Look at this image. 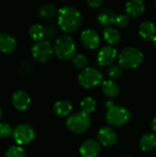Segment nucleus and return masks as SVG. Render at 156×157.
Returning <instances> with one entry per match:
<instances>
[{
  "label": "nucleus",
  "instance_id": "72a5a7b5",
  "mask_svg": "<svg viewBox=\"0 0 156 157\" xmlns=\"http://www.w3.org/2000/svg\"><path fill=\"white\" fill-rule=\"evenodd\" d=\"M1 117H2V109L0 108V119H1Z\"/></svg>",
  "mask_w": 156,
  "mask_h": 157
},
{
  "label": "nucleus",
  "instance_id": "ddd939ff",
  "mask_svg": "<svg viewBox=\"0 0 156 157\" xmlns=\"http://www.w3.org/2000/svg\"><path fill=\"white\" fill-rule=\"evenodd\" d=\"M118 139L116 132L109 127H103L97 132V142L105 147L112 146Z\"/></svg>",
  "mask_w": 156,
  "mask_h": 157
},
{
  "label": "nucleus",
  "instance_id": "9d476101",
  "mask_svg": "<svg viewBox=\"0 0 156 157\" xmlns=\"http://www.w3.org/2000/svg\"><path fill=\"white\" fill-rule=\"evenodd\" d=\"M117 55H118L117 49L114 48L113 46L107 45V46H104L98 52L97 60L99 65L108 66V65H111V63L115 61Z\"/></svg>",
  "mask_w": 156,
  "mask_h": 157
},
{
  "label": "nucleus",
  "instance_id": "473e14b6",
  "mask_svg": "<svg viewBox=\"0 0 156 157\" xmlns=\"http://www.w3.org/2000/svg\"><path fill=\"white\" fill-rule=\"evenodd\" d=\"M153 41H154V44L155 45V47H156V36L154 38V40H153Z\"/></svg>",
  "mask_w": 156,
  "mask_h": 157
},
{
  "label": "nucleus",
  "instance_id": "f257e3e1",
  "mask_svg": "<svg viewBox=\"0 0 156 157\" xmlns=\"http://www.w3.org/2000/svg\"><path fill=\"white\" fill-rule=\"evenodd\" d=\"M57 20L60 29L65 33H72L79 29L82 24L80 11L72 6H62L57 14Z\"/></svg>",
  "mask_w": 156,
  "mask_h": 157
},
{
  "label": "nucleus",
  "instance_id": "dca6fc26",
  "mask_svg": "<svg viewBox=\"0 0 156 157\" xmlns=\"http://www.w3.org/2000/svg\"><path fill=\"white\" fill-rule=\"evenodd\" d=\"M139 34L145 40H153L156 36L155 25L150 20L143 21L139 27Z\"/></svg>",
  "mask_w": 156,
  "mask_h": 157
},
{
  "label": "nucleus",
  "instance_id": "6ab92c4d",
  "mask_svg": "<svg viewBox=\"0 0 156 157\" xmlns=\"http://www.w3.org/2000/svg\"><path fill=\"white\" fill-rule=\"evenodd\" d=\"M140 147L144 152H150L156 148V134L146 133L140 139Z\"/></svg>",
  "mask_w": 156,
  "mask_h": 157
},
{
  "label": "nucleus",
  "instance_id": "6e6552de",
  "mask_svg": "<svg viewBox=\"0 0 156 157\" xmlns=\"http://www.w3.org/2000/svg\"><path fill=\"white\" fill-rule=\"evenodd\" d=\"M54 51L51 44L48 40H40L36 42L31 48V54L39 62H47L53 54Z\"/></svg>",
  "mask_w": 156,
  "mask_h": 157
},
{
  "label": "nucleus",
  "instance_id": "20e7f679",
  "mask_svg": "<svg viewBox=\"0 0 156 157\" xmlns=\"http://www.w3.org/2000/svg\"><path fill=\"white\" fill-rule=\"evenodd\" d=\"M106 121L114 127H122L126 125L131 118V111L119 105H112L108 109L106 113Z\"/></svg>",
  "mask_w": 156,
  "mask_h": 157
},
{
  "label": "nucleus",
  "instance_id": "c9c22d12",
  "mask_svg": "<svg viewBox=\"0 0 156 157\" xmlns=\"http://www.w3.org/2000/svg\"><path fill=\"white\" fill-rule=\"evenodd\" d=\"M154 5H155V6H156V1H155V2H154Z\"/></svg>",
  "mask_w": 156,
  "mask_h": 157
},
{
  "label": "nucleus",
  "instance_id": "2eb2a0df",
  "mask_svg": "<svg viewBox=\"0 0 156 157\" xmlns=\"http://www.w3.org/2000/svg\"><path fill=\"white\" fill-rule=\"evenodd\" d=\"M145 9V5L142 0H131L126 3L125 10L129 17H140Z\"/></svg>",
  "mask_w": 156,
  "mask_h": 157
},
{
  "label": "nucleus",
  "instance_id": "4468645a",
  "mask_svg": "<svg viewBox=\"0 0 156 157\" xmlns=\"http://www.w3.org/2000/svg\"><path fill=\"white\" fill-rule=\"evenodd\" d=\"M17 48L16 39L8 33H0V52L3 53H12Z\"/></svg>",
  "mask_w": 156,
  "mask_h": 157
},
{
  "label": "nucleus",
  "instance_id": "7c9ffc66",
  "mask_svg": "<svg viewBox=\"0 0 156 157\" xmlns=\"http://www.w3.org/2000/svg\"><path fill=\"white\" fill-rule=\"evenodd\" d=\"M86 4L89 6H91L93 8H96V7H100L104 4V1L103 0H87Z\"/></svg>",
  "mask_w": 156,
  "mask_h": 157
},
{
  "label": "nucleus",
  "instance_id": "4be33fe9",
  "mask_svg": "<svg viewBox=\"0 0 156 157\" xmlns=\"http://www.w3.org/2000/svg\"><path fill=\"white\" fill-rule=\"evenodd\" d=\"M29 35L36 42L40 41L45 35V29L40 24H33L29 29Z\"/></svg>",
  "mask_w": 156,
  "mask_h": 157
},
{
  "label": "nucleus",
  "instance_id": "f8f14e48",
  "mask_svg": "<svg viewBox=\"0 0 156 157\" xmlns=\"http://www.w3.org/2000/svg\"><path fill=\"white\" fill-rule=\"evenodd\" d=\"M31 104V98L29 95L23 90L16 91L12 96V105L19 111L27 110Z\"/></svg>",
  "mask_w": 156,
  "mask_h": 157
},
{
  "label": "nucleus",
  "instance_id": "bb28decb",
  "mask_svg": "<svg viewBox=\"0 0 156 157\" xmlns=\"http://www.w3.org/2000/svg\"><path fill=\"white\" fill-rule=\"evenodd\" d=\"M12 134L13 131L9 124L5 122L0 123V139H7Z\"/></svg>",
  "mask_w": 156,
  "mask_h": 157
},
{
  "label": "nucleus",
  "instance_id": "5701e85b",
  "mask_svg": "<svg viewBox=\"0 0 156 157\" xmlns=\"http://www.w3.org/2000/svg\"><path fill=\"white\" fill-rule=\"evenodd\" d=\"M56 8L55 6L52 4H46L40 7L39 9V16L42 18L49 19L52 18L56 16Z\"/></svg>",
  "mask_w": 156,
  "mask_h": 157
},
{
  "label": "nucleus",
  "instance_id": "1a4fd4ad",
  "mask_svg": "<svg viewBox=\"0 0 156 157\" xmlns=\"http://www.w3.org/2000/svg\"><path fill=\"white\" fill-rule=\"evenodd\" d=\"M80 40L86 48L90 50L97 49L100 44V37L93 29H86L82 31L80 35Z\"/></svg>",
  "mask_w": 156,
  "mask_h": 157
},
{
  "label": "nucleus",
  "instance_id": "f03ea898",
  "mask_svg": "<svg viewBox=\"0 0 156 157\" xmlns=\"http://www.w3.org/2000/svg\"><path fill=\"white\" fill-rule=\"evenodd\" d=\"M75 42L70 35L60 36L53 46V51L56 56L63 61L71 60L75 55Z\"/></svg>",
  "mask_w": 156,
  "mask_h": 157
},
{
  "label": "nucleus",
  "instance_id": "7ed1b4c3",
  "mask_svg": "<svg viewBox=\"0 0 156 157\" xmlns=\"http://www.w3.org/2000/svg\"><path fill=\"white\" fill-rule=\"evenodd\" d=\"M143 53L135 47H126L119 54V65L125 69L137 68L143 62Z\"/></svg>",
  "mask_w": 156,
  "mask_h": 157
},
{
  "label": "nucleus",
  "instance_id": "cd10ccee",
  "mask_svg": "<svg viewBox=\"0 0 156 157\" xmlns=\"http://www.w3.org/2000/svg\"><path fill=\"white\" fill-rule=\"evenodd\" d=\"M108 75L111 79H118L122 75V68L120 65H111L108 70Z\"/></svg>",
  "mask_w": 156,
  "mask_h": 157
},
{
  "label": "nucleus",
  "instance_id": "393cba45",
  "mask_svg": "<svg viewBox=\"0 0 156 157\" xmlns=\"http://www.w3.org/2000/svg\"><path fill=\"white\" fill-rule=\"evenodd\" d=\"M73 60V63L74 64V66L77 68V69H86L87 63H88V59L87 57L85 55V54H82V53H78V54H75L74 57L72 59Z\"/></svg>",
  "mask_w": 156,
  "mask_h": 157
},
{
  "label": "nucleus",
  "instance_id": "2f4dec72",
  "mask_svg": "<svg viewBox=\"0 0 156 157\" xmlns=\"http://www.w3.org/2000/svg\"><path fill=\"white\" fill-rule=\"evenodd\" d=\"M152 129H153L154 134H156V116L154 118V120L152 121Z\"/></svg>",
  "mask_w": 156,
  "mask_h": 157
},
{
  "label": "nucleus",
  "instance_id": "b1692460",
  "mask_svg": "<svg viewBox=\"0 0 156 157\" xmlns=\"http://www.w3.org/2000/svg\"><path fill=\"white\" fill-rule=\"evenodd\" d=\"M96 107H97V103H96L95 99L93 98H90V97L85 98L80 102L81 111L84 112L85 114H87V115L94 112L95 109H96Z\"/></svg>",
  "mask_w": 156,
  "mask_h": 157
},
{
  "label": "nucleus",
  "instance_id": "a211bd4d",
  "mask_svg": "<svg viewBox=\"0 0 156 157\" xmlns=\"http://www.w3.org/2000/svg\"><path fill=\"white\" fill-rule=\"evenodd\" d=\"M53 112L58 117H66L68 116L72 109V104L67 100H59L53 105Z\"/></svg>",
  "mask_w": 156,
  "mask_h": 157
},
{
  "label": "nucleus",
  "instance_id": "a878e982",
  "mask_svg": "<svg viewBox=\"0 0 156 157\" xmlns=\"http://www.w3.org/2000/svg\"><path fill=\"white\" fill-rule=\"evenodd\" d=\"M5 157H26V153L25 150L18 145L10 146L6 150Z\"/></svg>",
  "mask_w": 156,
  "mask_h": 157
},
{
  "label": "nucleus",
  "instance_id": "f704fd0d",
  "mask_svg": "<svg viewBox=\"0 0 156 157\" xmlns=\"http://www.w3.org/2000/svg\"><path fill=\"white\" fill-rule=\"evenodd\" d=\"M122 157H132V156H130V155H124V156Z\"/></svg>",
  "mask_w": 156,
  "mask_h": 157
},
{
  "label": "nucleus",
  "instance_id": "9b49d317",
  "mask_svg": "<svg viewBox=\"0 0 156 157\" xmlns=\"http://www.w3.org/2000/svg\"><path fill=\"white\" fill-rule=\"evenodd\" d=\"M101 152L100 144L94 140L88 139L86 140L80 146L79 153L81 157H97Z\"/></svg>",
  "mask_w": 156,
  "mask_h": 157
},
{
  "label": "nucleus",
  "instance_id": "aec40b11",
  "mask_svg": "<svg viewBox=\"0 0 156 157\" xmlns=\"http://www.w3.org/2000/svg\"><path fill=\"white\" fill-rule=\"evenodd\" d=\"M102 91L108 98H116L120 94L119 85L112 80H105L102 82Z\"/></svg>",
  "mask_w": 156,
  "mask_h": 157
},
{
  "label": "nucleus",
  "instance_id": "c85d7f7f",
  "mask_svg": "<svg viewBox=\"0 0 156 157\" xmlns=\"http://www.w3.org/2000/svg\"><path fill=\"white\" fill-rule=\"evenodd\" d=\"M130 23V17L127 14H120L117 17L116 24L120 28H125Z\"/></svg>",
  "mask_w": 156,
  "mask_h": 157
},
{
  "label": "nucleus",
  "instance_id": "f3484780",
  "mask_svg": "<svg viewBox=\"0 0 156 157\" xmlns=\"http://www.w3.org/2000/svg\"><path fill=\"white\" fill-rule=\"evenodd\" d=\"M117 14L111 10V9H104L99 14L97 15V21L98 23L106 28L111 27V25L116 24V19H117Z\"/></svg>",
  "mask_w": 156,
  "mask_h": 157
},
{
  "label": "nucleus",
  "instance_id": "423d86ee",
  "mask_svg": "<svg viewBox=\"0 0 156 157\" xmlns=\"http://www.w3.org/2000/svg\"><path fill=\"white\" fill-rule=\"evenodd\" d=\"M103 75L99 70L94 67H86L78 75L79 85L86 89H91L102 84Z\"/></svg>",
  "mask_w": 156,
  "mask_h": 157
},
{
  "label": "nucleus",
  "instance_id": "c756f323",
  "mask_svg": "<svg viewBox=\"0 0 156 157\" xmlns=\"http://www.w3.org/2000/svg\"><path fill=\"white\" fill-rule=\"evenodd\" d=\"M45 35L50 38H54L57 35V29L54 25H49L45 28Z\"/></svg>",
  "mask_w": 156,
  "mask_h": 157
},
{
  "label": "nucleus",
  "instance_id": "39448f33",
  "mask_svg": "<svg viewBox=\"0 0 156 157\" xmlns=\"http://www.w3.org/2000/svg\"><path fill=\"white\" fill-rule=\"evenodd\" d=\"M91 119L89 115L84 112H76L71 115L66 121L67 129L74 133L81 134L86 132L91 126Z\"/></svg>",
  "mask_w": 156,
  "mask_h": 157
},
{
  "label": "nucleus",
  "instance_id": "412c9836",
  "mask_svg": "<svg viewBox=\"0 0 156 157\" xmlns=\"http://www.w3.org/2000/svg\"><path fill=\"white\" fill-rule=\"evenodd\" d=\"M103 36H104L105 40L110 46L119 43L120 41V39H121L120 31L118 29H116L115 28H112V27L106 28L103 31Z\"/></svg>",
  "mask_w": 156,
  "mask_h": 157
},
{
  "label": "nucleus",
  "instance_id": "0eeeda50",
  "mask_svg": "<svg viewBox=\"0 0 156 157\" xmlns=\"http://www.w3.org/2000/svg\"><path fill=\"white\" fill-rule=\"evenodd\" d=\"M13 139L18 146L28 145L35 139V131L29 124H19L13 130Z\"/></svg>",
  "mask_w": 156,
  "mask_h": 157
}]
</instances>
